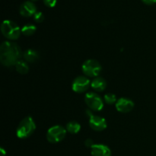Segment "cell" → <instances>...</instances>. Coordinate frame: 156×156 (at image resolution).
Wrapping results in <instances>:
<instances>
[{
	"label": "cell",
	"instance_id": "7c38bea8",
	"mask_svg": "<svg viewBox=\"0 0 156 156\" xmlns=\"http://www.w3.org/2000/svg\"><path fill=\"white\" fill-rule=\"evenodd\" d=\"M91 88L97 91H102L106 88L107 82L101 77H96L91 82Z\"/></svg>",
	"mask_w": 156,
	"mask_h": 156
},
{
	"label": "cell",
	"instance_id": "ac0fdd59",
	"mask_svg": "<svg viewBox=\"0 0 156 156\" xmlns=\"http://www.w3.org/2000/svg\"><path fill=\"white\" fill-rule=\"evenodd\" d=\"M34 21H36V22H42L44 19V14L41 12H37L36 13L34 14Z\"/></svg>",
	"mask_w": 156,
	"mask_h": 156
},
{
	"label": "cell",
	"instance_id": "d6986e66",
	"mask_svg": "<svg viewBox=\"0 0 156 156\" xmlns=\"http://www.w3.org/2000/svg\"><path fill=\"white\" fill-rule=\"evenodd\" d=\"M56 1L57 0H44V3L45 4L46 6L47 7H54L56 4Z\"/></svg>",
	"mask_w": 156,
	"mask_h": 156
},
{
	"label": "cell",
	"instance_id": "44dd1931",
	"mask_svg": "<svg viewBox=\"0 0 156 156\" xmlns=\"http://www.w3.org/2000/svg\"><path fill=\"white\" fill-rule=\"evenodd\" d=\"M143 3L146 5H152L156 3V0H142Z\"/></svg>",
	"mask_w": 156,
	"mask_h": 156
},
{
	"label": "cell",
	"instance_id": "5bb4252c",
	"mask_svg": "<svg viewBox=\"0 0 156 156\" xmlns=\"http://www.w3.org/2000/svg\"><path fill=\"white\" fill-rule=\"evenodd\" d=\"M15 69L18 73H19L20 74H27L29 71V66L27 65V62L24 60H21L17 62V63L15 64Z\"/></svg>",
	"mask_w": 156,
	"mask_h": 156
},
{
	"label": "cell",
	"instance_id": "9a60e30c",
	"mask_svg": "<svg viewBox=\"0 0 156 156\" xmlns=\"http://www.w3.org/2000/svg\"><path fill=\"white\" fill-rule=\"evenodd\" d=\"M81 129V125L76 121H70L66 124V130L69 133L76 134Z\"/></svg>",
	"mask_w": 156,
	"mask_h": 156
},
{
	"label": "cell",
	"instance_id": "ba28073f",
	"mask_svg": "<svg viewBox=\"0 0 156 156\" xmlns=\"http://www.w3.org/2000/svg\"><path fill=\"white\" fill-rule=\"evenodd\" d=\"M89 126L95 131H103L107 128V122L105 118L91 114L89 116Z\"/></svg>",
	"mask_w": 156,
	"mask_h": 156
},
{
	"label": "cell",
	"instance_id": "ffe728a7",
	"mask_svg": "<svg viewBox=\"0 0 156 156\" xmlns=\"http://www.w3.org/2000/svg\"><path fill=\"white\" fill-rule=\"evenodd\" d=\"M85 145L87 146V147L91 148L93 146H94V143H93V141L91 140V139H88V140H85Z\"/></svg>",
	"mask_w": 156,
	"mask_h": 156
},
{
	"label": "cell",
	"instance_id": "8fae6325",
	"mask_svg": "<svg viewBox=\"0 0 156 156\" xmlns=\"http://www.w3.org/2000/svg\"><path fill=\"white\" fill-rule=\"evenodd\" d=\"M91 149L92 156H111V151L105 145L94 144Z\"/></svg>",
	"mask_w": 156,
	"mask_h": 156
},
{
	"label": "cell",
	"instance_id": "52a82bcc",
	"mask_svg": "<svg viewBox=\"0 0 156 156\" xmlns=\"http://www.w3.org/2000/svg\"><path fill=\"white\" fill-rule=\"evenodd\" d=\"M91 85L90 80L85 76H78L73 81L72 88L76 93H83L88 89Z\"/></svg>",
	"mask_w": 156,
	"mask_h": 156
},
{
	"label": "cell",
	"instance_id": "9c48e42d",
	"mask_svg": "<svg viewBox=\"0 0 156 156\" xmlns=\"http://www.w3.org/2000/svg\"><path fill=\"white\" fill-rule=\"evenodd\" d=\"M134 108V103L130 99L121 98L118 99L116 102V108L120 113H128L130 112Z\"/></svg>",
	"mask_w": 156,
	"mask_h": 156
},
{
	"label": "cell",
	"instance_id": "30bf717a",
	"mask_svg": "<svg viewBox=\"0 0 156 156\" xmlns=\"http://www.w3.org/2000/svg\"><path fill=\"white\" fill-rule=\"evenodd\" d=\"M19 12L22 16L24 17H30L34 15L37 12V7L30 1H26L21 5L19 8Z\"/></svg>",
	"mask_w": 156,
	"mask_h": 156
},
{
	"label": "cell",
	"instance_id": "8992f818",
	"mask_svg": "<svg viewBox=\"0 0 156 156\" xmlns=\"http://www.w3.org/2000/svg\"><path fill=\"white\" fill-rule=\"evenodd\" d=\"M85 101L90 109L100 111L104 108V102L101 98L94 92H88L85 94Z\"/></svg>",
	"mask_w": 156,
	"mask_h": 156
},
{
	"label": "cell",
	"instance_id": "6da1fadb",
	"mask_svg": "<svg viewBox=\"0 0 156 156\" xmlns=\"http://www.w3.org/2000/svg\"><path fill=\"white\" fill-rule=\"evenodd\" d=\"M22 53L19 46L14 42L5 41L0 47V61L5 66H15L20 60Z\"/></svg>",
	"mask_w": 156,
	"mask_h": 156
},
{
	"label": "cell",
	"instance_id": "5b68a950",
	"mask_svg": "<svg viewBox=\"0 0 156 156\" xmlns=\"http://www.w3.org/2000/svg\"><path fill=\"white\" fill-rule=\"evenodd\" d=\"M66 135V129L62 126H53L47 133V140L51 143H57L62 141Z\"/></svg>",
	"mask_w": 156,
	"mask_h": 156
},
{
	"label": "cell",
	"instance_id": "7402d4cb",
	"mask_svg": "<svg viewBox=\"0 0 156 156\" xmlns=\"http://www.w3.org/2000/svg\"><path fill=\"white\" fill-rule=\"evenodd\" d=\"M6 155V152L5 151L4 149H2V148H1L0 149V156H5Z\"/></svg>",
	"mask_w": 156,
	"mask_h": 156
},
{
	"label": "cell",
	"instance_id": "2e32d148",
	"mask_svg": "<svg viewBox=\"0 0 156 156\" xmlns=\"http://www.w3.org/2000/svg\"><path fill=\"white\" fill-rule=\"evenodd\" d=\"M37 30V27L35 25L32 24H27L21 28V33L25 36H31L35 33Z\"/></svg>",
	"mask_w": 156,
	"mask_h": 156
},
{
	"label": "cell",
	"instance_id": "e0dca14e",
	"mask_svg": "<svg viewBox=\"0 0 156 156\" xmlns=\"http://www.w3.org/2000/svg\"><path fill=\"white\" fill-rule=\"evenodd\" d=\"M105 101L108 105H113L115 102H117V97L115 94L112 93H108L105 95Z\"/></svg>",
	"mask_w": 156,
	"mask_h": 156
},
{
	"label": "cell",
	"instance_id": "603a6c76",
	"mask_svg": "<svg viewBox=\"0 0 156 156\" xmlns=\"http://www.w3.org/2000/svg\"><path fill=\"white\" fill-rule=\"evenodd\" d=\"M33 1H36V0H33Z\"/></svg>",
	"mask_w": 156,
	"mask_h": 156
},
{
	"label": "cell",
	"instance_id": "277c9868",
	"mask_svg": "<svg viewBox=\"0 0 156 156\" xmlns=\"http://www.w3.org/2000/svg\"><path fill=\"white\" fill-rule=\"evenodd\" d=\"M82 70L86 76L98 77L101 72L102 67L95 59H88L82 64Z\"/></svg>",
	"mask_w": 156,
	"mask_h": 156
},
{
	"label": "cell",
	"instance_id": "7a4b0ae2",
	"mask_svg": "<svg viewBox=\"0 0 156 156\" xmlns=\"http://www.w3.org/2000/svg\"><path fill=\"white\" fill-rule=\"evenodd\" d=\"M36 129V125L31 117H27L23 119L18 124L16 130V135L20 139H26L33 134Z\"/></svg>",
	"mask_w": 156,
	"mask_h": 156
},
{
	"label": "cell",
	"instance_id": "3957f363",
	"mask_svg": "<svg viewBox=\"0 0 156 156\" xmlns=\"http://www.w3.org/2000/svg\"><path fill=\"white\" fill-rule=\"evenodd\" d=\"M1 31L4 37L9 40H17L19 38L21 29L18 24L10 20H5L1 24Z\"/></svg>",
	"mask_w": 156,
	"mask_h": 156
},
{
	"label": "cell",
	"instance_id": "4fadbf2b",
	"mask_svg": "<svg viewBox=\"0 0 156 156\" xmlns=\"http://www.w3.org/2000/svg\"><path fill=\"white\" fill-rule=\"evenodd\" d=\"M23 57L25 59L26 62H35L39 59V53L37 51L32 49H28L25 50L23 53Z\"/></svg>",
	"mask_w": 156,
	"mask_h": 156
}]
</instances>
